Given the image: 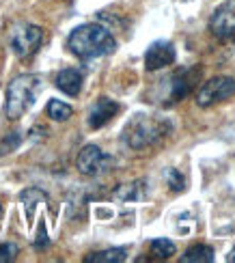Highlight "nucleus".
Here are the masks:
<instances>
[{
  "label": "nucleus",
  "instance_id": "1",
  "mask_svg": "<svg viewBox=\"0 0 235 263\" xmlns=\"http://www.w3.org/2000/svg\"><path fill=\"white\" fill-rule=\"evenodd\" d=\"M67 48L74 57L82 61H91L113 54L117 50V41L106 26L102 24H82L71 30L69 39H67Z\"/></svg>",
  "mask_w": 235,
  "mask_h": 263
},
{
  "label": "nucleus",
  "instance_id": "2",
  "mask_svg": "<svg viewBox=\"0 0 235 263\" xmlns=\"http://www.w3.org/2000/svg\"><path fill=\"white\" fill-rule=\"evenodd\" d=\"M43 89V80L37 73H24L17 76L7 86V102H5V117L9 121H17L24 117L32 104H35L37 95Z\"/></svg>",
  "mask_w": 235,
  "mask_h": 263
},
{
  "label": "nucleus",
  "instance_id": "3",
  "mask_svg": "<svg viewBox=\"0 0 235 263\" xmlns=\"http://www.w3.org/2000/svg\"><path fill=\"white\" fill-rule=\"evenodd\" d=\"M166 132H169V125L162 119H155L151 115H134V119L123 129V140L132 149H144L166 136Z\"/></svg>",
  "mask_w": 235,
  "mask_h": 263
},
{
  "label": "nucleus",
  "instance_id": "4",
  "mask_svg": "<svg viewBox=\"0 0 235 263\" xmlns=\"http://www.w3.org/2000/svg\"><path fill=\"white\" fill-rule=\"evenodd\" d=\"M235 95V80L229 76H216V78L207 80L196 91V104L201 108H209L214 104H220Z\"/></svg>",
  "mask_w": 235,
  "mask_h": 263
},
{
  "label": "nucleus",
  "instance_id": "5",
  "mask_svg": "<svg viewBox=\"0 0 235 263\" xmlns=\"http://www.w3.org/2000/svg\"><path fill=\"white\" fill-rule=\"evenodd\" d=\"M43 43V28L35 24L20 26L13 37H11V48H13L17 59H30Z\"/></svg>",
  "mask_w": 235,
  "mask_h": 263
},
{
  "label": "nucleus",
  "instance_id": "6",
  "mask_svg": "<svg viewBox=\"0 0 235 263\" xmlns=\"http://www.w3.org/2000/svg\"><path fill=\"white\" fill-rule=\"evenodd\" d=\"M110 164H113V158H108L97 145L82 147V151L78 153V160H76L78 171L86 175V177H95V175L108 171Z\"/></svg>",
  "mask_w": 235,
  "mask_h": 263
},
{
  "label": "nucleus",
  "instance_id": "7",
  "mask_svg": "<svg viewBox=\"0 0 235 263\" xmlns=\"http://www.w3.org/2000/svg\"><path fill=\"white\" fill-rule=\"evenodd\" d=\"M209 30L218 39L235 37V0H227L214 11V15L209 20Z\"/></svg>",
  "mask_w": 235,
  "mask_h": 263
},
{
  "label": "nucleus",
  "instance_id": "8",
  "mask_svg": "<svg viewBox=\"0 0 235 263\" xmlns=\"http://www.w3.org/2000/svg\"><path fill=\"white\" fill-rule=\"evenodd\" d=\"M175 48L171 41H155L144 52V67L147 71H158L175 63Z\"/></svg>",
  "mask_w": 235,
  "mask_h": 263
},
{
  "label": "nucleus",
  "instance_id": "9",
  "mask_svg": "<svg viewBox=\"0 0 235 263\" xmlns=\"http://www.w3.org/2000/svg\"><path fill=\"white\" fill-rule=\"evenodd\" d=\"M201 78V69H184L173 73L166 86H169V102H179L192 91V86L196 84V80Z\"/></svg>",
  "mask_w": 235,
  "mask_h": 263
},
{
  "label": "nucleus",
  "instance_id": "10",
  "mask_svg": "<svg viewBox=\"0 0 235 263\" xmlns=\"http://www.w3.org/2000/svg\"><path fill=\"white\" fill-rule=\"evenodd\" d=\"M119 112V104L110 97H99V100L93 104L91 112H88V125L93 129L104 127L106 123L113 121V117Z\"/></svg>",
  "mask_w": 235,
  "mask_h": 263
},
{
  "label": "nucleus",
  "instance_id": "11",
  "mask_svg": "<svg viewBox=\"0 0 235 263\" xmlns=\"http://www.w3.org/2000/svg\"><path fill=\"white\" fill-rule=\"evenodd\" d=\"M57 89L63 91L65 95L76 97L82 91V73L78 69H63L57 76Z\"/></svg>",
  "mask_w": 235,
  "mask_h": 263
},
{
  "label": "nucleus",
  "instance_id": "12",
  "mask_svg": "<svg viewBox=\"0 0 235 263\" xmlns=\"http://www.w3.org/2000/svg\"><path fill=\"white\" fill-rule=\"evenodd\" d=\"M211 261H214V250L205 244L190 246L182 255V263H211Z\"/></svg>",
  "mask_w": 235,
  "mask_h": 263
},
{
  "label": "nucleus",
  "instance_id": "13",
  "mask_svg": "<svg viewBox=\"0 0 235 263\" xmlns=\"http://www.w3.org/2000/svg\"><path fill=\"white\" fill-rule=\"evenodd\" d=\"M48 196H46V192H41V190H37V188H28V190H24L20 194V201H22V205H24V210H26V220L30 222L32 220V214H35V207L39 205V203H43Z\"/></svg>",
  "mask_w": 235,
  "mask_h": 263
},
{
  "label": "nucleus",
  "instance_id": "14",
  "mask_svg": "<svg viewBox=\"0 0 235 263\" xmlns=\"http://www.w3.org/2000/svg\"><path fill=\"white\" fill-rule=\"evenodd\" d=\"M128 259V250L125 248H108L102 253H93L88 255L84 261L86 263H121Z\"/></svg>",
  "mask_w": 235,
  "mask_h": 263
},
{
  "label": "nucleus",
  "instance_id": "15",
  "mask_svg": "<svg viewBox=\"0 0 235 263\" xmlns=\"http://www.w3.org/2000/svg\"><path fill=\"white\" fill-rule=\"evenodd\" d=\"M46 112H48V117L52 119V121H67V119L74 115V108L69 104L61 102V100H50Z\"/></svg>",
  "mask_w": 235,
  "mask_h": 263
},
{
  "label": "nucleus",
  "instance_id": "16",
  "mask_svg": "<svg viewBox=\"0 0 235 263\" xmlns=\"http://www.w3.org/2000/svg\"><path fill=\"white\" fill-rule=\"evenodd\" d=\"M175 250H177L175 244L166 237H158V239L151 242V255L158 257V259H171L175 255Z\"/></svg>",
  "mask_w": 235,
  "mask_h": 263
},
{
  "label": "nucleus",
  "instance_id": "17",
  "mask_svg": "<svg viewBox=\"0 0 235 263\" xmlns=\"http://www.w3.org/2000/svg\"><path fill=\"white\" fill-rule=\"evenodd\" d=\"M138 185H140V181L121 185V188L115 190V199H119V201H134V199H138V196H140Z\"/></svg>",
  "mask_w": 235,
  "mask_h": 263
},
{
  "label": "nucleus",
  "instance_id": "18",
  "mask_svg": "<svg viewBox=\"0 0 235 263\" xmlns=\"http://www.w3.org/2000/svg\"><path fill=\"white\" fill-rule=\"evenodd\" d=\"M164 177H166V181H169V188L173 190V192H182L184 188H186V179H184V175L179 173L177 168H169L164 173Z\"/></svg>",
  "mask_w": 235,
  "mask_h": 263
},
{
  "label": "nucleus",
  "instance_id": "19",
  "mask_svg": "<svg viewBox=\"0 0 235 263\" xmlns=\"http://www.w3.org/2000/svg\"><path fill=\"white\" fill-rule=\"evenodd\" d=\"M20 142H22V134L20 132H11V134H7L3 138V142H0V153H11V151H15L20 147Z\"/></svg>",
  "mask_w": 235,
  "mask_h": 263
},
{
  "label": "nucleus",
  "instance_id": "20",
  "mask_svg": "<svg viewBox=\"0 0 235 263\" xmlns=\"http://www.w3.org/2000/svg\"><path fill=\"white\" fill-rule=\"evenodd\" d=\"M20 253V248L15 244H0V263H7V261H13Z\"/></svg>",
  "mask_w": 235,
  "mask_h": 263
},
{
  "label": "nucleus",
  "instance_id": "21",
  "mask_svg": "<svg viewBox=\"0 0 235 263\" xmlns=\"http://www.w3.org/2000/svg\"><path fill=\"white\" fill-rule=\"evenodd\" d=\"M46 246H48V235H46V227H43V222H41L37 239H35V248H46Z\"/></svg>",
  "mask_w": 235,
  "mask_h": 263
},
{
  "label": "nucleus",
  "instance_id": "22",
  "mask_svg": "<svg viewBox=\"0 0 235 263\" xmlns=\"http://www.w3.org/2000/svg\"><path fill=\"white\" fill-rule=\"evenodd\" d=\"M227 261H231V263H235V248L231 250V253H229V257H227Z\"/></svg>",
  "mask_w": 235,
  "mask_h": 263
}]
</instances>
